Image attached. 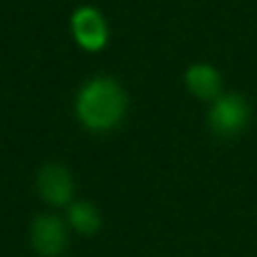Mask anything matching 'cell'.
<instances>
[{
	"label": "cell",
	"mask_w": 257,
	"mask_h": 257,
	"mask_svg": "<svg viewBox=\"0 0 257 257\" xmlns=\"http://www.w3.org/2000/svg\"><path fill=\"white\" fill-rule=\"evenodd\" d=\"M70 28L74 40L90 52L104 48L108 40V26L104 16L92 6H80L70 16Z\"/></svg>",
	"instance_id": "7a4b0ae2"
},
{
	"label": "cell",
	"mask_w": 257,
	"mask_h": 257,
	"mask_svg": "<svg viewBox=\"0 0 257 257\" xmlns=\"http://www.w3.org/2000/svg\"><path fill=\"white\" fill-rule=\"evenodd\" d=\"M38 191L52 205H64L72 197V179L60 165H46L38 173Z\"/></svg>",
	"instance_id": "5b68a950"
},
{
	"label": "cell",
	"mask_w": 257,
	"mask_h": 257,
	"mask_svg": "<svg viewBox=\"0 0 257 257\" xmlns=\"http://www.w3.org/2000/svg\"><path fill=\"white\" fill-rule=\"evenodd\" d=\"M189 90L199 98H215L221 90V76L211 64H193L185 72Z\"/></svg>",
	"instance_id": "8992f818"
},
{
	"label": "cell",
	"mask_w": 257,
	"mask_h": 257,
	"mask_svg": "<svg viewBox=\"0 0 257 257\" xmlns=\"http://www.w3.org/2000/svg\"><path fill=\"white\" fill-rule=\"evenodd\" d=\"M126 96L122 88L106 76L88 80L76 96V114L90 131H110L124 114Z\"/></svg>",
	"instance_id": "6da1fadb"
},
{
	"label": "cell",
	"mask_w": 257,
	"mask_h": 257,
	"mask_svg": "<svg viewBox=\"0 0 257 257\" xmlns=\"http://www.w3.org/2000/svg\"><path fill=\"white\" fill-rule=\"evenodd\" d=\"M32 245L44 257L60 255L66 247V229L58 217L44 215L32 225Z\"/></svg>",
	"instance_id": "277c9868"
},
{
	"label": "cell",
	"mask_w": 257,
	"mask_h": 257,
	"mask_svg": "<svg viewBox=\"0 0 257 257\" xmlns=\"http://www.w3.org/2000/svg\"><path fill=\"white\" fill-rule=\"evenodd\" d=\"M249 120V106L239 94H225L213 102L209 112L211 128L221 137H233L243 131Z\"/></svg>",
	"instance_id": "3957f363"
},
{
	"label": "cell",
	"mask_w": 257,
	"mask_h": 257,
	"mask_svg": "<svg viewBox=\"0 0 257 257\" xmlns=\"http://www.w3.org/2000/svg\"><path fill=\"white\" fill-rule=\"evenodd\" d=\"M68 219L76 231L86 233V235L94 233L100 227V215L96 207L90 203H74L68 209Z\"/></svg>",
	"instance_id": "52a82bcc"
}]
</instances>
